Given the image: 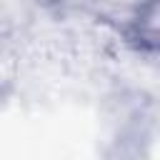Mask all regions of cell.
<instances>
[{
  "label": "cell",
  "instance_id": "cell-1",
  "mask_svg": "<svg viewBox=\"0 0 160 160\" xmlns=\"http://www.w3.org/2000/svg\"><path fill=\"white\" fill-rule=\"evenodd\" d=\"M128 38L135 48L160 50V0H145L138 8L128 28Z\"/></svg>",
  "mask_w": 160,
  "mask_h": 160
}]
</instances>
